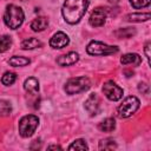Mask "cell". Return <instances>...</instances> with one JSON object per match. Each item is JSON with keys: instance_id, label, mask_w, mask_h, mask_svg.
<instances>
[{"instance_id": "20", "label": "cell", "mask_w": 151, "mask_h": 151, "mask_svg": "<svg viewBox=\"0 0 151 151\" xmlns=\"http://www.w3.org/2000/svg\"><path fill=\"white\" fill-rule=\"evenodd\" d=\"M12 112V105L9 101L1 99L0 100V117H6L9 116Z\"/></svg>"}, {"instance_id": "10", "label": "cell", "mask_w": 151, "mask_h": 151, "mask_svg": "<svg viewBox=\"0 0 151 151\" xmlns=\"http://www.w3.org/2000/svg\"><path fill=\"white\" fill-rule=\"evenodd\" d=\"M85 109L91 116L98 113V111H99V98L97 97L96 93H91L87 97V99L85 100Z\"/></svg>"}, {"instance_id": "16", "label": "cell", "mask_w": 151, "mask_h": 151, "mask_svg": "<svg viewBox=\"0 0 151 151\" xmlns=\"http://www.w3.org/2000/svg\"><path fill=\"white\" fill-rule=\"evenodd\" d=\"M150 19V12L146 13H132L126 15L127 21H133V22H140V21H146Z\"/></svg>"}, {"instance_id": "3", "label": "cell", "mask_w": 151, "mask_h": 151, "mask_svg": "<svg viewBox=\"0 0 151 151\" xmlns=\"http://www.w3.org/2000/svg\"><path fill=\"white\" fill-rule=\"evenodd\" d=\"M38 124H39V119L34 114H27V116L22 117L19 122V133H20V136L24 137V138L31 137L34 133Z\"/></svg>"}, {"instance_id": "29", "label": "cell", "mask_w": 151, "mask_h": 151, "mask_svg": "<svg viewBox=\"0 0 151 151\" xmlns=\"http://www.w3.org/2000/svg\"><path fill=\"white\" fill-rule=\"evenodd\" d=\"M109 1H110L111 4H117V2H119L120 0H109Z\"/></svg>"}, {"instance_id": "25", "label": "cell", "mask_w": 151, "mask_h": 151, "mask_svg": "<svg viewBox=\"0 0 151 151\" xmlns=\"http://www.w3.org/2000/svg\"><path fill=\"white\" fill-rule=\"evenodd\" d=\"M130 2L134 8H142L150 5V0H130Z\"/></svg>"}, {"instance_id": "27", "label": "cell", "mask_w": 151, "mask_h": 151, "mask_svg": "<svg viewBox=\"0 0 151 151\" xmlns=\"http://www.w3.org/2000/svg\"><path fill=\"white\" fill-rule=\"evenodd\" d=\"M149 50H150V42H146V45H145V47H144V51H145V55H146V58H147V61H149V64H150V52H149Z\"/></svg>"}, {"instance_id": "11", "label": "cell", "mask_w": 151, "mask_h": 151, "mask_svg": "<svg viewBox=\"0 0 151 151\" xmlns=\"http://www.w3.org/2000/svg\"><path fill=\"white\" fill-rule=\"evenodd\" d=\"M78 53L76 52H70L67 54H63L57 59V63L60 66H71L78 61Z\"/></svg>"}, {"instance_id": "19", "label": "cell", "mask_w": 151, "mask_h": 151, "mask_svg": "<svg viewBox=\"0 0 151 151\" xmlns=\"http://www.w3.org/2000/svg\"><path fill=\"white\" fill-rule=\"evenodd\" d=\"M31 63V60L28 58H25V57H12L9 59V65L14 66V67H19V66H26Z\"/></svg>"}, {"instance_id": "17", "label": "cell", "mask_w": 151, "mask_h": 151, "mask_svg": "<svg viewBox=\"0 0 151 151\" xmlns=\"http://www.w3.org/2000/svg\"><path fill=\"white\" fill-rule=\"evenodd\" d=\"M136 34V29L131 28V27H125V28H119L114 32V35L119 39H126V38H131Z\"/></svg>"}, {"instance_id": "6", "label": "cell", "mask_w": 151, "mask_h": 151, "mask_svg": "<svg viewBox=\"0 0 151 151\" xmlns=\"http://www.w3.org/2000/svg\"><path fill=\"white\" fill-rule=\"evenodd\" d=\"M139 107V100L134 96H130L124 99V101L118 107V113L122 118H127L132 116Z\"/></svg>"}, {"instance_id": "23", "label": "cell", "mask_w": 151, "mask_h": 151, "mask_svg": "<svg viewBox=\"0 0 151 151\" xmlns=\"http://www.w3.org/2000/svg\"><path fill=\"white\" fill-rule=\"evenodd\" d=\"M15 80H17V74L13 73V72H6L1 78V83L6 86H9V85L14 84Z\"/></svg>"}, {"instance_id": "9", "label": "cell", "mask_w": 151, "mask_h": 151, "mask_svg": "<svg viewBox=\"0 0 151 151\" xmlns=\"http://www.w3.org/2000/svg\"><path fill=\"white\" fill-rule=\"evenodd\" d=\"M70 39L64 32H57L50 40V46L53 48H63L68 45Z\"/></svg>"}, {"instance_id": "15", "label": "cell", "mask_w": 151, "mask_h": 151, "mask_svg": "<svg viewBox=\"0 0 151 151\" xmlns=\"http://www.w3.org/2000/svg\"><path fill=\"white\" fill-rule=\"evenodd\" d=\"M114 127H116V122L113 118H106L98 125V129L103 132H111L114 130Z\"/></svg>"}, {"instance_id": "7", "label": "cell", "mask_w": 151, "mask_h": 151, "mask_svg": "<svg viewBox=\"0 0 151 151\" xmlns=\"http://www.w3.org/2000/svg\"><path fill=\"white\" fill-rule=\"evenodd\" d=\"M103 92L112 101H117L123 97V88L119 87L113 80H109L104 84Z\"/></svg>"}, {"instance_id": "13", "label": "cell", "mask_w": 151, "mask_h": 151, "mask_svg": "<svg viewBox=\"0 0 151 151\" xmlns=\"http://www.w3.org/2000/svg\"><path fill=\"white\" fill-rule=\"evenodd\" d=\"M48 25V19L45 17H38L31 22V28L35 32H41L44 31Z\"/></svg>"}, {"instance_id": "28", "label": "cell", "mask_w": 151, "mask_h": 151, "mask_svg": "<svg viewBox=\"0 0 151 151\" xmlns=\"http://www.w3.org/2000/svg\"><path fill=\"white\" fill-rule=\"evenodd\" d=\"M48 149L51 150V149H61L59 145H51V146H48Z\"/></svg>"}, {"instance_id": "26", "label": "cell", "mask_w": 151, "mask_h": 151, "mask_svg": "<svg viewBox=\"0 0 151 151\" xmlns=\"http://www.w3.org/2000/svg\"><path fill=\"white\" fill-rule=\"evenodd\" d=\"M138 90H139L142 93H145V94H147V93H149V90H150V87H149V85H147L146 83H140V84H139V86H138Z\"/></svg>"}, {"instance_id": "1", "label": "cell", "mask_w": 151, "mask_h": 151, "mask_svg": "<svg viewBox=\"0 0 151 151\" xmlns=\"http://www.w3.org/2000/svg\"><path fill=\"white\" fill-rule=\"evenodd\" d=\"M88 0H66L63 6V17L68 24H77L86 13Z\"/></svg>"}, {"instance_id": "14", "label": "cell", "mask_w": 151, "mask_h": 151, "mask_svg": "<svg viewBox=\"0 0 151 151\" xmlns=\"http://www.w3.org/2000/svg\"><path fill=\"white\" fill-rule=\"evenodd\" d=\"M24 88L28 92V93H32V94H35L38 91H39V83L35 78H28L25 80V84H24Z\"/></svg>"}, {"instance_id": "12", "label": "cell", "mask_w": 151, "mask_h": 151, "mask_svg": "<svg viewBox=\"0 0 151 151\" xmlns=\"http://www.w3.org/2000/svg\"><path fill=\"white\" fill-rule=\"evenodd\" d=\"M120 63L123 65H127V64H132L134 66H139L142 64V58L137 54V53H127L124 54L120 58Z\"/></svg>"}, {"instance_id": "18", "label": "cell", "mask_w": 151, "mask_h": 151, "mask_svg": "<svg viewBox=\"0 0 151 151\" xmlns=\"http://www.w3.org/2000/svg\"><path fill=\"white\" fill-rule=\"evenodd\" d=\"M40 46H41V41L38 40L37 38H28L21 42V48H24V50H33V48H37Z\"/></svg>"}, {"instance_id": "21", "label": "cell", "mask_w": 151, "mask_h": 151, "mask_svg": "<svg viewBox=\"0 0 151 151\" xmlns=\"http://www.w3.org/2000/svg\"><path fill=\"white\" fill-rule=\"evenodd\" d=\"M117 147V144L113 139L111 138H106V139H103L100 140L99 143V149L100 150H113Z\"/></svg>"}, {"instance_id": "24", "label": "cell", "mask_w": 151, "mask_h": 151, "mask_svg": "<svg viewBox=\"0 0 151 151\" xmlns=\"http://www.w3.org/2000/svg\"><path fill=\"white\" fill-rule=\"evenodd\" d=\"M87 149L88 146L86 145L84 139H77L68 146V150H87Z\"/></svg>"}, {"instance_id": "22", "label": "cell", "mask_w": 151, "mask_h": 151, "mask_svg": "<svg viewBox=\"0 0 151 151\" xmlns=\"http://www.w3.org/2000/svg\"><path fill=\"white\" fill-rule=\"evenodd\" d=\"M12 45V39L9 35H1L0 37V53L7 51Z\"/></svg>"}, {"instance_id": "8", "label": "cell", "mask_w": 151, "mask_h": 151, "mask_svg": "<svg viewBox=\"0 0 151 151\" xmlns=\"http://www.w3.org/2000/svg\"><path fill=\"white\" fill-rule=\"evenodd\" d=\"M106 17H107V9L104 8V7H97L91 13V17H90V24H91V26H93V27H100V26H103L105 24Z\"/></svg>"}, {"instance_id": "4", "label": "cell", "mask_w": 151, "mask_h": 151, "mask_svg": "<svg viewBox=\"0 0 151 151\" xmlns=\"http://www.w3.org/2000/svg\"><path fill=\"white\" fill-rule=\"evenodd\" d=\"M86 51L91 55H109V54L117 53L118 47L117 46H110V45H106V44L100 42V41H91L87 45Z\"/></svg>"}, {"instance_id": "2", "label": "cell", "mask_w": 151, "mask_h": 151, "mask_svg": "<svg viewBox=\"0 0 151 151\" xmlns=\"http://www.w3.org/2000/svg\"><path fill=\"white\" fill-rule=\"evenodd\" d=\"M24 18L25 15L20 7L15 5H8L6 7V12L4 14V21L9 28L12 29L19 28L24 21Z\"/></svg>"}, {"instance_id": "5", "label": "cell", "mask_w": 151, "mask_h": 151, "mask_svg": "<svg viewBox=\"0 0 151 151\" xmlns=\"http://www.w3.org/2000/svg\"><path fill=\"white\" fill-rule=\"evenodd\" d=\"M88 87H90V79L87 77H76L67 80L65 91L68 94H74V93L83 92Z\"/></svg>"}]
</instances>
